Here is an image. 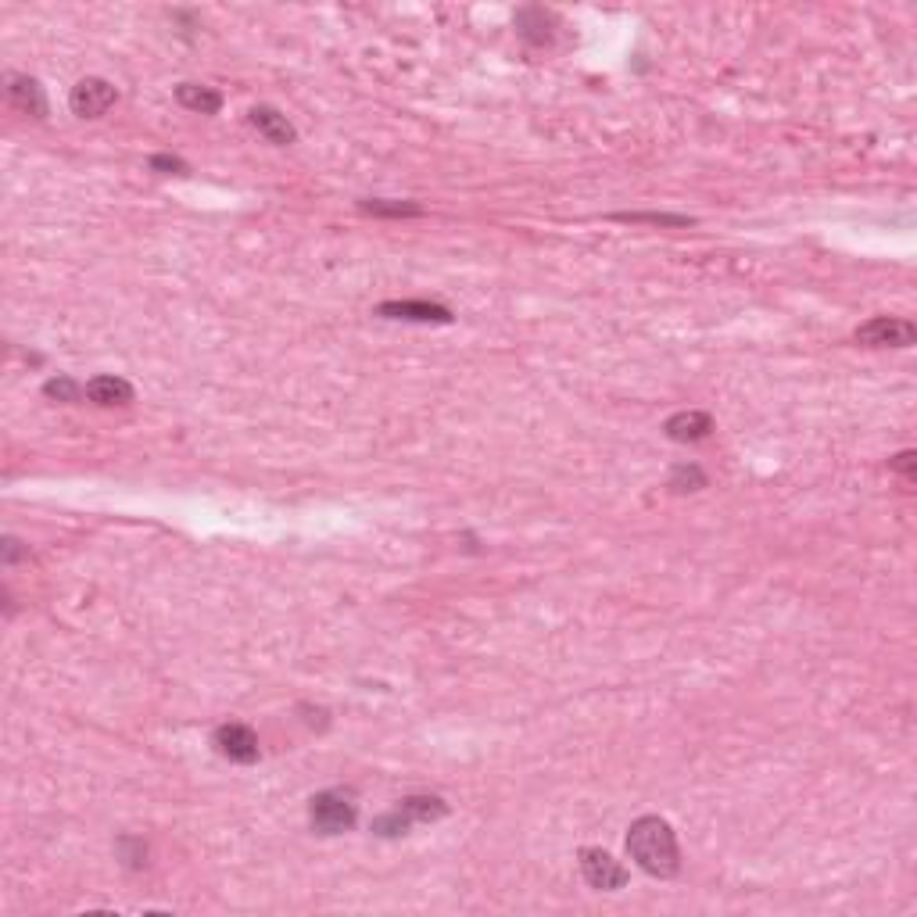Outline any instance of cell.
<instances>
[{"instance_id": "1", "label": "cell", "mask_w": 917, "mask_h": 917, "mask_svg": "<svg viewBox=\"0 0 917 917\" xmlns=\"http://www.w3.org/2000/svg\"><path fill=\"white\" fill-rule=\"evenodd\" d=\"M627 853L652 878H674L681 871L678 835L663 817L645 814L627 828Z\"/></svg>"}, {"instance_id": "2", "label": "cell", "mask_w": 917, "mask_h": 917, "mask_svg": "<svg viewBox=\"0 0 917 917\" xmlns=\"http://www.w3.org/2000/svg\"><path fill=\"white\" fill-rule=\"evenodd\" d=\"M448 814V803L441 796H405L391 814H380L373 821V832L380 839H398L412 828V824H430L441 821Z\"/></svg>"}, {"instance_id": "3", "label": "cell", "mask_w": 917, "mask_h": 917, "mask_svg": "<svg viewBox=\"0 0 917 917\" xmlns=\"http://www.w3.org/2000/svg\"><path fill=\"white\" fill-rule=\"evenodd\" d=\"M355 803L341 792H319L309 799V824L319 835H344L355 828Z\"/></svg>"}, {"instance_id": "4", "label": "cell", "mask_w": 917, "mask_h": 917, "mask_svg": "<svg viewBox=\"0 0 917 917\" xmlns=\"http://www.w3.org/2000/svg\"><path fill=\"white\" fill-rule=\"evenodd\" d=\"M857 344L867 348H910L917 341V326L900 316H875L864 326H857Z\"/></svg>"}, {"instance_id": "5", "label": "cell", "mask_w": 917, "mask_h": 917, "mask_svg": "<svg viewBox=\"0 0 917 917\" xmlns=\"http://www.w3.org/2000/svg\"><path fill=\"white\" fill-rule=\"evenodd\" d=\"M581 875H584V882L599 892H617L627 885V867L620 864L613 853H606V849H599V846L581 849Z\"/></svg>"}, {"instance_id": "6", "label": "cell", "mask_w": 917, "mask_h": 917, "mask_svg": "<svg viewBox=\"0 0 917 917\" xmlns=\"http://www.w3.org/2000/svg\"><path fill=\"white\" fill-rule=\"evenodd\" d=\"M115 97L119 94H115V86L108 83V79L90 76V79H79V83L72 86L69 108L79 115V119H101V115L115 104Z\"/></svg>"}, {"instance_id": "7", "label": "cell", "mask_w": 917, "mask_h": 917, "mask_svg": "<svg viewBox=\"0 0 917 917\" xmlns=\"http://www.w3.org/2000/svg\"><path fill=\"white\" fill-rule=\"evenodd\" d=\"M215 753L230 763H255L258 760V735L248 724H223L212 735Z\"/></svg>"}, {"instance_id": "8", "label": "cell", "mask_w": 917, "mask_h": 917, "mask_svg": "<svg viewBox=\"0 0 917 917\" xmlns=\"http://www.w3.org/2000/svg\"><path fill=\"white\" fill-rule=\"evenodd\" d=\"M384 319H409V323H452V309L434 305V301H384L377 309Z\"/></svg>"}, {"instance_id": "9", "label": "cell", "mask_w": 917, "mask_h": 917, "mask_svg": "<svg viewBox=\"0 0 917 917\" xmlns=\"http://www.w3.org/2000/svg\"><path fill=\"white\" fill-rule=\"evenodd\" d=\"M663 430H667V438L678 441V445H695V441L710 438L713 420H710V412L681 409V412H674L667 423H663Z\"/></svg>"}, {"instance_id": "10", "label": "cell", "mask_w": 917, "mask_h": 917, "mask_svg": "<svg viewBox=\"0 0 917 917\" xmlns=\"http://www.w3.org/2000/svg\"><path fill=\"white\" fill-rule=\"evenodd\" d=\"M248 122L258 129V133H262V137L269 140V144H276V147H291L294 140H298V129L287 122V115L276 112V108H269V104H258V108H251Z\"/></svg>"}, {"instance_id": "11", "label": "cell", "mask_w": 917, "mask_h": 917, "mask_svg": "<svg viewBox=\"0 0 917 917\" xmlns=\"http://www.w3.org/2000/svg\"><path fill=\"white\" fill-rule=\"evenodd\" d=\"M8 97L22 115H33V119H43L47 115V94L43 86L36 83L33 76H11L8 79Z\"/></svg>"}, {"instance_id": "12", "label": "cell", "mask_w": 917, "mask_h": 917, "mask_svg": "<svg viewBox=\"0 0 917 917\" xmlns=\"http://www.w3.org/2000/svg\"><path fill=\"white\" fill-rule=\"evenodd\" d=\"M552 29H556L552 11H545V8H520L516 11V33H520L527 43H534V47H545V43L552 40Z\"/></svg>"}, {"instance_id": "13", "label": "cell", "mask_w": 917, "mask_h": 917, "mask_svg": "<svg viewBox=\"0 0 917 917\" xmlns=\"http://www.w3.org/2000/svg\"><path fill=\"white\" fill-rule=\"evenodd\" d=\"M86 398L94 405H104V409H112V405H129L133 402V384L122 377H94L90 384H86Z\"/></svg>"}, {"instance_id": "14", "label": "cell", "mask_w": 917, "mask_h": 917, "mask_svg": "<svg viewBox=\"0 0 917 917\" xmlns=\"http://www.w3.org/2000/svg\"><path fill=\"white\" fill-rule=\"evenodd\" d=\"M176 101H180L187 112H198V115H215L223 108V94L201 83H180L176 86Z\"/></svg>"}, {"instance_id": "15", "label": "cell", "mask_w": 917, "mask_h": 917, "mask_svg": "<svg viewBox=\"0 0 917 917\" xmlns=\"http://www.w3.org/2000/svg\"><path fill=\"white\" fill-rule=\"evenodd\" d=\"M670 491H678V495H685V491H703L706 488V473L699 470L695 463H681L670 470V480H667Z\"/></svg>"}, {"instance_id": "16", "label": "cell", "mask_w": 917, "mask_h": 917, "mask_svg": "<svg viewBox=\"0 0 917 917\" xmlns=\"http://www.w3.org/2000/svg\"><path fill=\"white\" fill-rule=\"evenodd\" d=\"M43 395L54 398V402H76L79 395H86V387H79L76 380L61 373V377H51L47 384H43Z\"/></svg>"}, {"instance_id": "17", "label": "cell", "mask_w": 917, "mask_h": 917, "mask_svg": "<svg viewBox=\"0 0 917 917\" xmlns=\"http://www.w3.org/2000/svg\"><path fill=\"white\" fill-rule=\"evenodd\" d=\"M620 223H656V226H692L688 215H663V212H620Z\"/></svg>"}, {"instance_id": "18", "label": "cell", "mask_w": 917, "mask_h": 917, "mask_svg": "<svg viewBox=\"0 0 917 917\" xmlns=\"http://www.w3.org/2000/svg\"><path fill=\"white\" fill-rule=\"evenodd\" d=\"M362 212H369V215H420L423 208L420 205H412V201H380V198H373V201H362Z\"/></svg>"}, {"instance_id": "19", "label": "cell", "mask_w": 917, "mask_h": 917, "mask_svg": "<svg viewBox=\"0 0 917 917\" xmlns=\"http://www.w3.org/2000/svg\"><path fill=\"white\" fill-rule=\"evenodd\" d=\"M119 857L122 864L129 867V871H140V867L147 864V846L140 839H133V835H126V839H119Z\"/></svg>"}, {"instance_id": "20", "label": "cell", "mask_w": 917, "mask_h": 917, "mask_svg": "<svg viewBox=\"0 0 917 917\" xmlns=\"http://www.w3.org/2000/svg\"><path fill=\"white\" fill-rule=\"evenodd\" d=\"M147 165H151V169H155V172H176V176H183V172H190V169H187V162H183V158H176V155H155V158H151V162H147Z\"/></svg>"}, {"instance_id": "21", "label": "cell", "mask_w": 917, "mask_h": 917, "mask_svg": "<svg viewBox=\"0 0 917 917\" xmlns=\"http://www.w3.org/2000/svg\"><path fill=\"white\" fill-rule=\"evenodd\" d=\"M889 466H892L896 473H903L907 480L917 477V455H914V452H900L896 459H889Z\"/></svg>"}, {"instance_id": "22", "label": "cell", "mask_w": 917, "mask_h": 917, "mask_svg": "<svg viewBox=\"0 0 917 917\" xmlns=\"http://www.w3.org/2000/svg\"><path fill=\"white\" fill-rule=\"evenodd\" d=\"M22 541H15V538H4V563H15L18 556H26V549H18Z\"/></svg>"}]
</instances>
